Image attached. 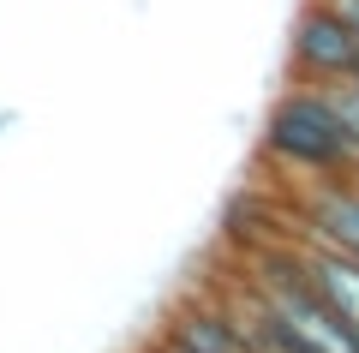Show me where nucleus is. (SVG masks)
I'll return each instance as SVG.
<instances>
[{"label": "nucleus", "instance_id": "7ed1b4c3", "mask_svg": "<svg viewBox=\"0 0 359 353\" xmlns=\"http://www.w3.org/2000/svg\"><path fill=\"white\" fill-rule=\"evenodd\" d=\"M156 353H252V347H245L240 312H228V305H180L168 317Z\"/></svg>", "mask_w": 359, "mask_h": 353}, {"label": "nucleus", "instance_id": "f03ea898", "mask_svg": "<svg viewBox=\"0 0 359 353\" xmlns=\"http://www.w3.org/2000/svg\"><path fill=\"white\" fill-rule=\"evenodd\" d=\"M287 78L294 84H323V90L359 78V36L323 0H311L306 13H299L294 36H287Z\"/></svg>", "mask_w": 359, "mask_h": 353}, {"label": "nucleus", "instance_id": "f257e3e1", "mask_svg": "<svg viewBox=\"0 0 359 353\" xmlns=\"http://www.w3.org/2000/svg\"><path fill=\"white\" fill-rule=\"evenodd\" d=\"M264 150L276 162L299 168V174H318V180H353L359 174V144H353L341 108H335V96L323 84H294L287 78V90L269 108Z\"/></svg>", "mask_w": 359, "mask_h": 353}, {"label": "nucleus", "instance_id": "20e7f679", "mask_svg": "<svg viewBox=\"0 0 359 353\" xmlns=\"http://www.w3.org/2000/svg\"><path fill=\"white\" fill-rule=\"evenodd\" d=\"M299 269H306V281L323 293V305L359 335V258L318 240V246H299Z\"/></svg>", "mask_w": 359, "mask_h": 353}, {"label": "nucleus", "instance_id": "0eeeda50", "mask_svg": "<svg viewBox=\"0 0 359 353\" xmlns=\"http://www.w3.org/2000/svg\"><path fill=\"white\" fill-rule=\"evenodd\" d=\"M150 353H156V347H150Z\"/></svg>", "mask_w": 359, "mask_h": 353}, {"label": "nucleus", "instance_id": "39448f33", "mask_svg": "<svg viewBox=\"0 0 359 353\" xmlns=\"http://www.w3.org/2000/svg\"><path fill=\"white\" fill-rule=\"evenodd\" d=\"M311 227H318L323 246H341V252L359 258V186L353 180H318Z\"/></svg>", "mask_w": 359, "mask_h": 353}, {"label": "nucleus", "instance_id": "423d86ee", "mask_svg": "<svg viewBox=\"0 0 359 353\" xmlns=\"http://www.w3.org/2000/svg\"><path fill=\"white\" fill-rule=\"evenodd\" d=\"M323 6H330V13H335V18H341V25L359 36V0H323Z\"/></svg>", "mask_w": 359, "mask_h": 353}]
</instances>
